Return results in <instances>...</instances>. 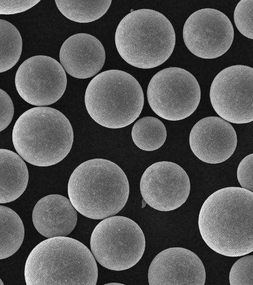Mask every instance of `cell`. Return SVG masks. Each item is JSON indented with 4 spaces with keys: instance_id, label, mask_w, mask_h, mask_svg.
Returning a JSON list of instances; mask_svg holds the SVG:
<instances>
[{
    "instance_id": "obj_19",
    "label": "cell",
    "mask_w": 253,
    "mask_h": 285,
    "mask_svg": "<svg viewBox=\"0 0 253 285\" xmlns=\"http://www.w3.org/2000/svg\"><path fill=\"white\" fill-rule=\"evenodd\" d=\"M131 137L135 144L145 151H154L161 147L167 138L163 123L152 116L140 118L133 125Z\"/></svg>"
},
{
    "instance_id": "obj_15",
    "label": "cell",
    "mask_w": 253,
    "mask_h": 285,
    "mask_svg": "<svg viewBox=\"0 0 253 285\" xmlns=\"http://www.w3.org/2000/svg\"><path fill=\"white\" fill-rule=\"evenodd\" d=\"M59 59L69 75L84 79L95 76L101 70L105 61V51L96 38L86 33H78L63 43Z\"/></svg>"
},
{
    "instance_id": "obj_28",
    "label": "cell",
    "mask_w": 253,
    "mask_h": 285,
    "mask_svg": "<svg viewBox=\"0 0 253 285\" xmlns=\"http://www.w3.org/2000/svg\"><path fill=\"white\" fill-rule=\"evenodd\" d=\"M0 285H3L4 284L2 283V281H1V280H0Z\"/></svg>"
},
{
    "instance_id": "obj_25",
    "label": "cell",
    "mask_w": 253,
    "mask_h": 285,
    "mask_svg": "<svg viewBox=\"0 0 253 285\" xmlns=\"http://www.w3.org/2000/svg\"><path fill=\"white\" fill-rule=\"evenodd\" d=\"M40 1V0H0V14L9 15L22 12L32 8Z\"/></svg>"
},
{
    "instance_id": "obj_1",
    "label": "cell",
    "mask_w": 253,
    "mask_h": 285,
    "mask_svg": "<svg viewBox=\"0 0 253 285\" xmlns=\"http://www.w3.org/2000/svg\"><path fill=\"white\" fill-rule=\"evenodd\" d=\"M199 231L212 250L235 257L253 251V192L242 188H222L203 204Z\"/></svg>"
},
{
    "instance_id": "obj_18",
    "label": "cell",
    "mask_w": 253,
    "mask_h": 285,
    "mask_svg": "<svg viewBox=\"0 0 253 285\" xmlns=\"http://www.w3.org/2000/svg\"><path fill=\"white\" fill-rule=\"evenodd\" d=\"M24 238V227L19 216L11 208L0 205V259L14 254Z\"/></svg>"
},
{
    "instance_id": "obj_21",
    "label": "cell",
    "mask_w": 253,
    "mask_h": 285,
    "mask_svg": "<svg viewBox=\"0 0 253 285\" xmlns=\"http://www.w3.org/2000/svg\"><path fill=\"white\" fill-rule=\"evenodd\" d=\"M0 72L12 68L19 60L22 40L17 29L11 23L0 19Z\"/></svg>"
},
{
    "instance_id": "obj_22",
    "label": "cell",
    "mask_w": 253,
    "mask_h": 285,
    "mask_svg": "<svg viewBox=\"0 0 253 285\" xmlns=\"http://www.w3.org/2000/svg\"><path fill=\"white\" fill-rule=\"evenodd\" d=\"M236 27L245 37L253 40V0H242L234 12Z\"/></svg>"
},
{
    "instance_id": "obj_6",
    "label": "cell",
    "mask_w": 253,
    "mask_h": 285,
    "mask_svg": "<svg viewBox=\"0 0 253 285\" xmlns=\"http://www.w3.org/2000/svg\"><path fill=\"white\" fill-rule=\"evenodd\" d=\"M142 88L130 74L109 70L96 75L85 91L87 112L97 123L111 129L125 127L139 116L144 105Z\"/></svg>"
},
{
    "instance_id": "obj_7",
    "label": "cell",
    "mask_w": 253,
    "mask_h": 285,
    "mask_svg": "<svg viewBox=\"0 0 253 285\" xmlns=\"http://www.w3.org/2000/svg\"><path fill=\"white\" fill-rule=\"evenodd\" d=\"M90 245L92 253L101 265L119 271L128 269L138 262L145 250V239L134 221L113 216L96 226Z\"/></svg>"
},
{
    "instance_id": "obj_13",
    "label": "cell",
    "mask_w": 253,
    "mask_h": 285,
    "mask_svg": "<svg viewBox=\"0 0 253 285\" xmlns=\"http://www.w3.org/2000/svg\"><path fill=\"white\" fill-rule=\"evenodd\" d=\"M150 285H204L206 271L200 258L191 250L170 247L158 253L148 272Z\"/></svg>"
},
{
    "instance_id": "obj_3",
    "label": "cell",
    "mask_w": 253,
    "mask_h": 285,
    "mask_svg": "<svg viewBox=\"0 0 253 285\" xmlns=\"http://www.w3.org/2000/svg\"><path fill=\"white\" fill-rule=\"evenodd\" d=\"M129 183L123 170L116 163L102 158L87 160L70 176L68 194L80 214L92 219L113 216L126 205Z\"/></svg>"
},
{
    "instance_id": "obj_27",
    "label": "cell",
    "mask_w": 253,
    "mask_h": 285,
    "mask_svg": "<svg viewBox=\"0 0 253 285\" xmlns=\"http://www.w3.org/2000/svg\"><path fill=\"white\" fill-rule=\"evenodd\" d=\"M105 285H124V284H120V283H108V284H106Z\"/></svg>"
},
{
    "instance_id": "obj_4",
    "label": "cell",
    "mask_w": 253,
    "mask_h": 285,
    "mask_svg": "<svg viewBox=\"0 0 253 285\" xmlns=\"http://www.w3.org/2000/svg\"><path fill=\"white\" fill-rule=\"evenodd\" d=\"M17 153L33 165L47 167L61 161L70 151L72 125L60 111L49 107L32 108L16 121L12 134Z\"/></svg>"
},
{
    "instance_id": "obj_11",
    "label": "cell",
    "mask_w": 253,
    "mask_h": 285,
    "mask_svg": "<svg viewBox=\"0 0 253 285\" xmlns=\"http://www.w3.org/2000/svg\"><path fill=\"white\" fill-rule=\"evenodd\" d=\"M183 38L193 54L204 59H214L222 55L230 48L234 29L223 12L206 8L189 16L183 26Z\"/></svg>"
},
{
    "instance_id": "obj_23",
    "label": "cell",
    "mask_w": 253,
    "mask_h": 285,
    "mask_svg": "<svg viewBox=\"0 0 253 285\" xmlns=\"http://www.w3.org/2000/svg\"><path fill=\"white\" fill-rule=\"evenodd\" d=\"M229 280L231 285H253V255L236 261L230 270Z\"/></svg>"
},
{
    "instance_id": "obj_9",
    "label": "cell",
    "mask_w": 253,
    "mask_h": 285,
    "mask_svg": "<svg viewBox=\"0 0 253 285\" xmlns=\"http://www.w3.org/2000/svg\"><path fill=\"white\" fill-rule=\"evenodd\" d=\"M210 97L224 120L235 124L253 121V68L235 65L221 70L211 83Z\"/></svg>"
},
{
    "instance_id": "obj_26",
    "label": "cell",
    "mask_w": 253,
    "mask_h": 285,
    "mask_svg": "<svg viewBox=\"0 0 253 285\" xmlns=\"http://www.w3.org/2000/svg\"><path fill=\"white\" fill-rule=\"evenodd\" d=\"M0 131L8 127L14 115V106L9 95L2 89L0 90Z\"/></svg>"
},
{
    "instance_id": "obj_20",
    "label": "cell",
    "mask_w": 253,
    "mask_h": 285,
    "mask_svg": "<svg viewBox=\"0 0 253 285\" xmlns=\"http://www.w3.org/2000/svg\"><path fill=\"white\" fill-rule=\"evenodd\" d=\"M111 2V0H55L58 9L64 16L81 23L99 19L107 11Z\"/></svg>"
},
{
    "instance_id": "obj_8",
    "label": "cell",
    "mask_w": 253,
    "mask_h": 285,
    "mask_svg": "<svg viewBox=\"0 0 253 285\" xmlns=\"http://www.w3.org/2000/svg\"><path fill=\"white\" fill-rule=\"evenodd\" d=\"M148 103L159 116L169 121L184 119L196 110L201 90L195 77L189 71L175 67L157 72L147 90Z\"/></svg>"
},
{
    "instance_id": "obj_12",
    "label": "cell",
    "mask_w": 253,
    "mask_h": 285,
    "mask_svg": "<svg viewBox=\"0 0 253 285\" xmlns=\"http://www.w3.org/2000/svg\"><path fill=\"white\" fill-rule=\"evenodd\" d=\"M190 190L187 174L172 162L161 161L150 165L142 174L140 182L143 199L159 211L178 208L186 201Z\"/></svg>"
},
{
    "instance_id": "obj_10",
    "label": "cell",
    "mask_w": 253,
    "mask_h": 285,
    "mask_svg": "<svg viewBox=\"0 0 253 285\" xmlns=\"http://www.w3.org/2000/svg\"><path fill=\"white\" fill-rule=\"evenodd\" d=\"M65 71L58 61L46 55L25 60L18 68L15 84L20 96L33 105L44 106L56 102L67 86Z\"/></svg>"
},
{
    "instance_id": "obj_14",
    "label": "cell",
    "mask_w": 253,
    "mask_h": 285,
    "mask_svg": "<svg viewBox=\"0 0 253 285\" xmlns=\"http://www.w3.org/2000/svg\"><path fill=\"white\" fill-rule=\"evenodd\" d=\"M237 143L236 132L229 122L209 116L197 122L189 135V144L195 155L210 164L222 163L233 154Z\"/></svg>"
},
{
    "instance_id": "obj_24",
    "label": "cell",
    "mask_w": 253,
    "mask_h": 285,
    "mask_svg": "<svg viewBox=\"0 0 253 285\" xmlns=\"http://www.w3.org/2000/svg\"><path fill=\"white\" fill-rule=\"evenodd\" d=\"M237 176L241 188L253 192V153L248 155L240 162Z\"/></svg>"
},
{
    "instance_id": "obj_17",
    "label": "cell",
    "mask_w": 253,
    "mask_h": 285,
    "mask_svg": "<svg viewBox=\"0 0 253 285\" xmlns=\"http://www.w3.org/2000/svg\"><path fill=\"white\" fill-rule=\"evenodd\" d=\"M0 203H6L19 198L25 190L29 173L23 159L15 152L0 149Z\"/></svg>"
},
{
    "instance_id": "obj_16",
    "label": "cell",
    "mask_w": 253,
    "mask_h": 285,
    "mask_svg": "<svg viewBox=\"0 0 253 285\" xmlns=\"http://www.w3.org/2000/svg\"><path fill=\"white\" fill-rule=\"evenodd\" d=\"M77 211L67 197L60 194H49L36 204L32 220L37 231L46 238L66 237L76 227Z\"/></svg>"
},
{
    "instance_id": "obj_2",
    "label": "cell",
    "mask_w": 253,
    "mask_h": 285,
    "mask_svg": "<svg viewBox=\"0 0 253 285\" xmlns=\"http://www.w3.org/2000/svg\"><path fill=\"white\" fill-rule=\"evenodd\" d=\"M83 243L67 237L48 238L36 245L25 263L27 285H95L98 268Z\"/></svg>"
},
{
    "instance_id": "obj_5",
    "label": "cell",
    "mask_w": 253,
    "mask_h": 285,
    "mask_svg": "<svg viewBox=\"0 0 253 285\" xmlns=\"http://www.w3.org/2000/svg\"><path fill=\"white\" fill-rule=\"evenodd\" d=\"M117 49L128 64L141 69L156 67L166 61L175 44L169 20L150 9L130 12L120 21L115 37Z\"/></svg>"
}]
</instances>
